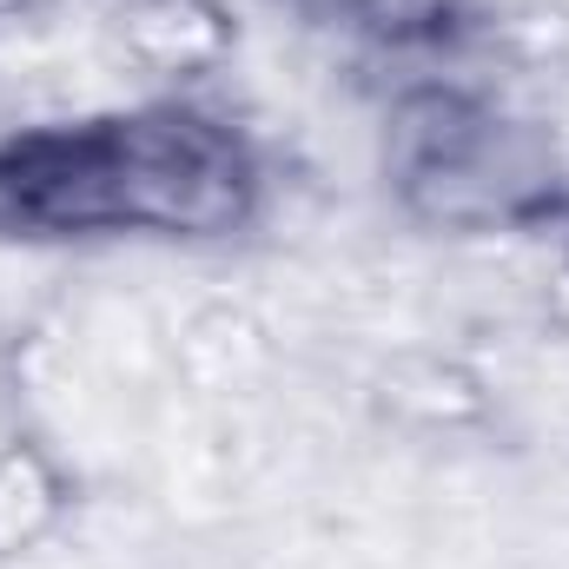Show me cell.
Listing matches in <instances>:
<instances>
[{
    "instance_id": "cell-1",
    "label": "cell",
    "mask_w": 569,
    "mask_h": 569,
    "mask_svg": "<svg viewBox=\"0 0 569 569\" xmlns=\"http://www.w3.org/2000/svg\"><path fill=\"white\" fill-rule=\"evenodd\" d=\"M266 206V159L226 113L146 100L0 140V239L20 246H219Z\"/></svg>"
},
{
    "instance_id": "cell-3",
    "label": "cell",
    "mask_w": 569,
    "mask_h": 569,
    "mask_svg": "<svg viewBox=\"0 0 569 569\" xmlns=\"http://www.w3.org/2000/svg\"><path fill=\"white\" fill-rule=\"evenodd\" d=\"M291 7L311 13L318 27H345L371 40H418L437 20V0H291Z\"/></svg>"
},
{
    "instance_id": "cell-2",
    "label": "cell",
    "mask_w": 569,
    "mask_h": 569,
    "mask_svg": "<svg viewBox=\"0 0 569 569\" xmlns=\"http://www.w3.org/2000/svg\"><path fill=\"white\" fill-rule=\"evenodd\" d=\"M385 172L398 206L430 232H523L569 212V172L550 127L463 80L398 93Z\"/></svg>"
}]
</instances>
